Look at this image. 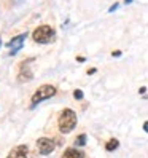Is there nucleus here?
I'll list each match as a JSON object with an SVG mask.
<instances>
[{
  "label": "nucleus",
  "mask_w": 148,
  "mask_h": 158,
  "mask_svg": "<svg viewBox=\"0 0 148 158\" xmlns=\"http://www.w3.org/2000/svg\"><path fill=\"white\" fill-rule=\"evenodd\" d=\"M58 126H59V131H61L62 134L70 133L72 129L77 126V114L73 112L72 109H64L62 112L59 114Z\"/></svg>",
  "instance_id": "obj_1"
},
{
  "label": "nucleus",
  "mask_w": 148,
  "mask_h": 158,
  "mask_svg": "<svg viewBox=\"0 0 148 158\" xmlns=\"http://www.w3.org/2000/svg\"><path fill=\"white\" fill-rule=\"evenodd\" d=\"M54 35H56V31L53 29L51 26L48 24H43V26H38L37 29L32 32V39L35 43H50L53 39H54Z\"/></svg>",
  "instance_id": "obj_2"
},
{
  "label": "nucleus",
  "mask_w": 148,
  "mask_h": 158,
  "mask_svg": "<svg viewBox=\"0 0 148 158\" xmlns=\"http://www.w3.org/2000/svg\"><path fill=\"white\" fill-rule=\"evenodd\" d=\"M54 94H56V86H53V85H42V86L32 94L30 109H34L37 104H40V102H43V101H46V99L53 98Z\"/></svg>",
  "instance_id": "obj_3"
},
{
  "label": "nucleus",
  "mask_w": 148,
  "mask_h": 158,
  "mask_svg": "<svg viewBox=\"0 0 148 158\" xmlns=\"http://www.w3.org/2000/svg\"><path fill=\"white\" fill-rule=\"evenodd\" d=\"M54 148H56V145L48 137H40L37 141V150H38L40 155H50V153H53Z\"/></svg>",
  "instance_id": "obj_4"
},
{
  "label": "nucleus",
  "mask_w": 148,
  "mask_h": 158,
  "mask_svg": "<svg viewBox=\"0 0 148 158\" xmlns=\"http://www.w3.org/2000/svg\"><path fill=\"white\" fill-rule=\"evenodd\" d=\"M26 37H27V32L19 34V35L13 37V39L6 43V46L10 48V54H11V56H14V54L22 48V43H24V40H26Z\"/></svg>",
  "instance_id": "obj_5"
},
{
  "label": "nucleus",
  "mask_w": 148,
  "mask_h": 158,
  "mask_svg": "<svg viewBox=\"0 0 148 158\" xmlns=\"http://www.w3.org/2000/svg\"><path fill=\"white\" fill-rule=\"evenodd\" d=\"M34 61V58H30V59H27V61H22L21 62V66H19V75H18V81H26V80H32V72H30V69L27 67V64L29 62H32Z\"/></svg>",
  "instance_id": "obj_6"
},
{
  "label": "nucleus",
  "mask_w": 148,
  "mask_h": 158,
  "mask_svg": "<svg viewBox=\"0 0 148 158\" xmlns=\"http://www.w3.org/2000/svg\"><path fill=\"white\" fill-rule=\"evenodd\" d=\"M6 158H27V145H16V147H13Z\"/></svg>",
  "instance_id": "obj_7"
},
{
  "label": "nucleus",
  "mask_w": 148,
  "mask_h": 158,
  "mask_svg": "<svg viewBox=\"0 0 148 158\" xmlns=\"http://www.w3.org/2000/svg\"><path fill=\"white\" fill-rule=\"evenodd\" d=\"M61 158H85V153H83L81 150H78V148L70 147V148H67V150L62 153Z\"/></svg>",
  "instance_id": "obj_8"
},
{
  "label": "nucleus",
  "mask_w": 148,
  "mask_h": 158,
  "mask_svg": "<svg viewBox=\"0 0 148 158\" xmlns=\"http://www.w3.org/2000/svg\"><path fill=\"white\" fill-rule=\"evenodd\" d=\"M119 147V141L118 139H115V137H112L110 141L105 144V150L107 152H113V150H116V148Z\"/></svg>",
  "instance_id": "obj_9"
},
{
  "label": "nucleus",
  "mask_w": 148,
  "mask_h": 158,
  "mask_svg": "<svg viewBox=\"0 0 148 158\" xmlns=\"http://www.w3.org/2000/svg\"><path fill=\"white\" fill-rule=\"evenodd\" d=\"M85 144H86V134H80L75 139V147H83Z\"/></svg>",
  "instance_id": "obj_10"
},
{
  "label": "nucleus",
  "mask_w": 148,
  "mask_h": 158,
  "mask_svg": "<svg viewBox=\"0 0 148 158\" xmlns=\"http://www.w3.org/2000/svg\"><path fill=\"white\" fill-rule=\"evenodd\" d=\"M73 98L78 99V101H81V99H83V91H81V89H75V91H73Z\"/></svg>",
  "instance_id": "obj_11"
},
{
  "label": "nucleus",
  "mask_w": 148,
  "mask_h": 158,
  "mask_svg": "<svg viewBox=\"0 0 148 158\" xmlns=\"http://www.w3.org/2000/svg\"><path fill=\"white\" fill-rule=\"evenodd\" d=\"M118 6H119V3H113L112 6H110V8H108V13H113L115 10H118Z\"/></svg>",
  "instance_id": "obj_12"
},
{
  "label": "nucleus",
  "mask_w": 148,
  "mask_h": 158,
  "mask_svg": "<svg viewBox=\"0 0 148 158\" xmlns=\"http://www.w3.org/2000/svg\"><path fill=\"white\" fill-rule=\"evenodd\" d=\"M92 73H96V69L92 67V69H88V75H92Z\"/></svg>",
  "instance_id": "obj_13"
},
{
  "label": "nucleus",
  "mask_w": 148,
  "mask_h": 158,
  "mask_svg": "<svg viewBox=\"0 0 148 158\" xmlns=\"http://www.w3.org/2000/svg\"><path fill=\"white\" fill-rule=\"evenodd\" d=\"M112 56H121V51H119V50H118V51H113Z\"/></svg>",
  "instance_id": "obj_14"
},
{
  "label": "nucleus",
  "mask_w": 148,
  "mask_h": 158,
  "mask_svg": "<svg viewBox=\"0 0 148 158\" xmlns=\"http://www.w3.org/2000/svg\"><path fill=\"white\" fill-rule=\"evenodd\" d=\"M143 131H145V133H148V122H145V123H143Z\"/></svg>",
  "instance_id": "obj_15"
},
{
  "label": "nucleus",
  "mask_w": 148,
  "mask_h": 158,
  "mask_svg": "<svg viewBox=\"0 0 148 158\" xmlns=\"http://www.w3.org/2000/svg\"><path fill=\"white\" fill-rule=\"evenodd\" d=\"M77 61H78V62H85V58H83V56H78Z\"/></svg>",
  "instance_id": "obj_16"
},
{
  "label": "nucleus",
  "mask_w": 148,
  "mask_h": 158,
  "mask_svg": "<svg viewBox=\"0 0 148 158\" xmlns=\"http://www.w3.org/2000/svg\"><path fill=\"white\" fill-rule=\"evenodd\" d=\"M145 91H146V88H145V86H142L140 89H138V93H142V94H143V93H145Z\"/></svg>",
  "instance_id": "obj_17"
},
{
  "label": "nucleus",
  "mask_w": 148,
  "mask_h": 158,
  "mask_svg": "<svg viewBox=\"0 0 148 158\" xmlns=\"http://www.w3.org/2000/svg\"><path fill=\"white\" fill-rule=\"evenodd\" d=\"M124 3H126V5H129V3H132V0H124Z\"/></svg>",
  "instance_id": "obj_18"
},
{
  "label": "nucleus",
  "mask_w": 148,
  "mask_h": 158,
  "mask_svg": "<svg viewBox=\"0 0 148 158\" xmlns=\"http://www.w3.org/2000/svg\"><path fill=\"white\" fill-rule=\"evenodd\" d=\"M0 45H2V39H0Z\"/></svg>",
  "instance_id": "obj_19"
}]
</instances>
